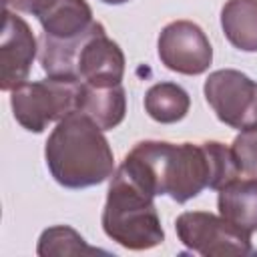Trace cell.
Listing matches in <instances>:
<instances>
[{"instance_id":"6da1fadb","label":"cell","mask_w":257,"mask_h":257,"mask_svg":"<svg viewBox=\"0 0 257 257\" xmlns=\"http://www.w3.org/2000/svg\"><path fill=\"white\" fill-rule=\"evenodd\" d=\"M120 167L155 197L169 195L177 203H187L205 189L219 191L241 175L233 151L219 141H141Z\"/></svg>"},{"instance_id":"7a4b0ae2","label":"cell","mask_w":257,"mask_h":257,"mask_svg":"<svg viewBox=\"0 0 257 257\" xmlns=\"http://www.w3.org/2000/svg\"><path fill=\"white\" fill-rule=\"evenodd\" d=\"M44 159L52 179L64 189L94 187L114 175V157L104 131L76 108L48 135Z\"/></svg>"},{"instance_id":"3957f363","label":"cell","mask_w":257,"mask_h":257,"mask_svg":"<svg viewBox=\"0 0 257 257\" xmlns=\"http://www.w3.org/2000/svg\"><path fill=\"white\" fill-rule=\"evenodd\" d=\"M38 60L50 78L92 86H116L124 76V54L100 22L70 38L40 36Z\"/></svg>"},{"instance_id":"277c9868","label":"cell","mask_w":257,"mask_h":257,"mask_svg":"<svg viewBox=\"0 0 257 257\" xmlns=\"http://www.w3.org/2000/svg\"><path fill=\"white\" fill-rule=\"evenodd\" d=\"M100 223L108 239L131 251L153 249L165 241L155 195L137 183L122 167H118L110 179Z\"/></svg>"},{"instance_id":"5b68a950","label":"cell","mask_w":257,"mask_h":257,"mask_svg":"<svg viewBox=\"0 0 257 257\" xmlns=\"http://www.w3.org/2000/svg\"><path fill=\"white\" fill-rule=\"evenodd\" d=\"M80 84L60 78L22 82L10 90V106L16 122L30 133H42L76 108Z\"/></svg>"},{"instance_id":"8992f818","label":"cell","mask_w":257,"mask_h":257,"mask_svg":"<svg viewBox=\"0 0 257 257\" xmlns=\"http://www.w3.org/2000/svg\"><path fill=\"white\" fill-rule=\"evenodd\" d=\"M179 241L197 255H251V233L235 227L221 215L185 211L175 221Z\"/></svg>"},{"instance_id":"52a82bcc","label":"cell","mask_w":257,"mask_h":257,"mask_svg":"<svg viewBox=\"0 0 257 257\" xmlns=\"http://www.w3.org/2000/svg\"><path fill=\"white\" fill-rule=\"evenodd\" d=\"M205 98L217 118L243 131L257 124V82L235 68H221L207 76Z\"/></svg>"},{"instance_id":"ba28073f","label":"cell","mask_w":257,"mask_h":257,"mask_svg":"<svg viewBox=\"0 0 257 257\" xmlns=\"http://www.w3.org/2000/svg\"><path fill=\"white\" fill-rule=\"evenodd\" d=\"M161 62L179 74L197 76L209 70L213 48L203 28L191 20L169 22L157 40Z\"/></svg>"},{"instance_id":"9c48e42d","label":"cell","mask_w":257,"mask_h":257,"mask_svg":"<svg viewBox=\"0 0 257 257\" xmlns=\"http://www.w3.org/2000/svg\"><path fill=\"white\" fill-rule=\"evenodd\" d=\"M36 36L32 34L28 22L4 8V24L0 34V88L12 90L26 82L32 62L36 58Z\"/></svg>"},{"instance_id":"30bf717a","label":"cell","mask_w":257,"mask_h":257,"mask_svg":"<svg viewBox=\"0 0 257 257\" xmlns=\"http://www.w3.org/2000/svg\"><path fill=\"white\" fill-rule=\"evenodd\" d=\"M4 8L36 16L42 34L52 38L76 36L94 22L86 0H4Z\"/></svg>"},{"instance_id":"8fae6325","label":"cell","mask_w":257,"mask_h":257,"mask_svg":"<svg viewBox=\"0 0 257 257\" xmlns=\"http://www.w3.org/2000/svg\"><path fill=\"white\" fill-rule=\"evenodd\" d=\"M76 110L94 120L102 131L118 126L126 114V94L122 84L116 86H92L80 84Z\"/></svg>"},{"instance_id":"7c38bea8","label":"cell","mask_w":257,"mask_h":257,"mask_svg":"<svg viewBox=\"0 0 257 257\" xmlns=\"http://www.w3.org/2000/svg\"><path fill=\"white\" fill-rule=\"evenodd\" d=\"M217 207L221 217H225L235 227L255 233L257 231V179H233L223 189H219Z\"/></svg>"},{"instance_id":"4fadbf2b","label":"cell","mask_w":257,"mask_h":257,"mask_svg":"<svg viewBox=\"0 0 257 257\" xmlns=\"http://www.w3.org/2000/svg\"><path fill=\"white\" fill-rule=\"evenodd\" d=\"M225 38L243 52H257V0H227L221 8Z\"/></svg>"},{"instance_id":"5bb4252c","label":"cell","mask_w":257,"mask_h":257,"mask_svg":"<svg viewBox=\"0 0 257 257\" xmlns=\"http://www.w3.org/2000/svg\"><path fill=\"white\" fill-rule=\"evenodd\" d=\"M189 106L191 96L177 82H157L145 92V110L153 120L161 124H173L185 118Z\"/></svg>"},{"instance_id":"9a60e30c","label":"cell","mask_w":257,"mask_h":257,"mask_svg":"<svg viewBox=\"0 0 257 257\" xmlns=\"http://www.w3.org/2000/svg\"><path fill=\"white\" fill-rule=\"evenodd\" d=\"M36 253L40 257H50V255H96V253L108 255L102 249L90 247L84 241V237L68 225H54V227L44 229L40 239H38Z\"/></svg>"},{"instance_id":"2e32d148","label":"cell","mask_w":257,"mask_h":257,"mask_svg":"<svg viewBox=\"0 0 257 257\" xmlns=\"http://www.w3.org/2000/svg\"><path fill=\"white\" fill-rule=\"evenodd\" d=\"M231 151L235 155L239 173L245 177L257 179V124L243 128L235 137Z\"/></svg>"},{"instance_id":"e0dca14e","label":"cell","mask_w":257,"mask_h":257,"mask_svg":"<svg viewBox=\"0 0 257 257\" xmlns=\"http://www.w3.org/2000/svg\"><path fill=\"white\" fill-rule=\"evenodd\" d=\"M100 2L110 4V6H118V4H124V2H128V0H100Z\"/></svg>"}]
</instances>
